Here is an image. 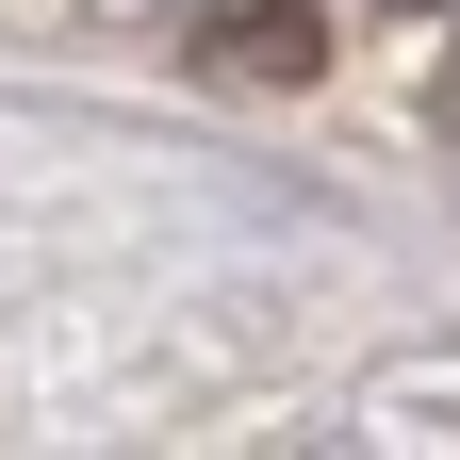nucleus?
<instances>
[{
    "mask_svg": "<svg viewBox=\"0 0 460 460\" xmlns=\"http://www.w3.org/2000/svg\"><path fill=\"white\" fill-rule=\"evenodd\" d=\"M444 132H460V83H444Z\"/></svg>",
    "mask_w": 460,
    "mask_h": 460,
    "instance_id": "f257e3e1",
    "label": "nucleus"
}]
</instances>
